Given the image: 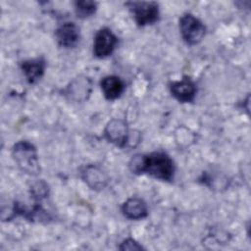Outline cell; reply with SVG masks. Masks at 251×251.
Masks as SVG:
<instances>
[{
    "mask_svg": "<svg viewBox=\"0 0 251 251\" xmlns=\"http://www.w3.org/2000/svg\"><path fill=\"white\" fill-rule=\"evenodd\" d=\"M128 169L134 175L147 174L164 181H172L175 174L174 161L163 151L135 154L128 162Z\"/></svg>",
    "mask_w": 251,
    "mask_h": 251,
    "instance_id": "6da1fadb",
    "label": "cell"
},
{
    "mask_svg": "<svg viewBox=\"0 0 251 251\" xmlns=\"http://www.w3.org/2000/svg\"><path fill=\"white\" fill-rule=\"evenodd\" d=\"M100 87L107 100H115L123 94L125 90V83L121 77L112 75H106L101 79Z\"/></svg>",
    "mask_w": 251,
    "mask_h": 251,
    "instance_id": "4fadbf2b",
    "label": "cell"
},
{
    "mask_svg": "<svg viewBox=\"0 0 251 251\" xmlns=\"http://www.w3.org/2000/svg\"><path fill=\"white\" fill-rule=\"evenodd\" d=\"M129 130L126 121L122 119H112L105 126L104 135L106 139L114 145L120 148H126Z\"/></svg>",
    "mask_w": 251,
    "mask_h": 251,
    "instance_id": "8992f818",
    "label": "cell"
},
{
    "mask_svg": "<svg viewBox=\"0 0 251 251\" xmlns=\"http://www.w3.org/2000/svg\"><path fill=\"white\" fill-rule=\"evenodd\" d=\"M92 91V81L85 75L73 79L65 89V95L72 101L83 102L88 99Z\"/></svg>",
    "mask_w": 251,
    "mask_h": 251,
    "instance_id": "52a82bcc",
    "label": "cell"
},
{
    "mask_svg": "<svg viewBox=\"0 0 251 251\" xmlns=\"http://www.w3.org/2000/svg\"><path fill=\"white\" fill-rule=\"evenodd\" d=\"M171 94L181 103L193 102L196 96V85L189 76H183L180 80L169 83Z\"/></svg>",
    "mask_w": 251,
    "mask_h": 251,
    "instance_id": "ba28073f",
    "label": "cell"
},
{
    "mask_svg": "<svg viewBox=\"0 0 251 251\" xmlns=\"http://www.w3.org/2000/svg\"><path fill=\"white\" fill-rule=\"evenodd\" d=\"M118 43L117 36L108 27L100 28L95 36L93 42V54L99 59H104L110 56Z\"/></svg>",
    "mask_w": 251,
    "mask_h": 251,
    "instance_id": "5b68a950",
    "label": "cell"
},
{
    "mask_svg": "<svg viewBox=\"0 0 251 251\" xmlns=\"http://www.w3.org/2000/svg\"><path fill=\"white\" fill-rule=\"evenodd\" d=\"M119 249L125 251V250H142V249H144V248L142 247V245H140V244H139L137 241H135L134 239H132V238H126V239H125V240L121 243V245L119 246Z\"/></svg>",
    "mask_w": 251,
    "mask_h": 251,
    "instance_id": "2e32d148",
    "label": "cell"
},
{
    "mask_svg": "<svg viewBox=\"0 0 251 251\" xmlns=\"http://www.w3.org/2000/svg\"><path fill=\"white\" fill-rule=\"evenodd\" d=\"M75 13L78 19H86L95 14L97 10V3L91 0L75 1Z\"/></svg>",
    "mask_w": 251,
    "mask_h": 251,
    "instance_id": "5bb4252c",
    "label": "cell"
},
{
    "mask_svg": "<svg viewBox=\"0 0 251 251\" xmlns=\"http://www.w3.org/2000/svg\"><path fill=\"white\" fill-rule=\"evenodd\" d=\"M81 178L93 190L104 189L109 181L106 173L97 165H87L81 170Z\"/></svg>",
    "mask_w": 251,
    "mask_h": 251,
    "instance_id": "9c48e42d",
    "label": "cell"
},
{
    "mask_svg": "<svg viewBox=\"0 0 251 251\" xmlns=\"http://www.w3.org/2000/svg\"><path fill=\"white\" fill-rule=\"evenodd\" d=\"M29 192H30V195H31L32 199H34V201L40 202L44 198L48 197V195H49V186L42 179L36 180L30 185Z\"/></svg>",
    "mask_w": 251,
    "mask_h": 251,
    "instance_id": "9a60e30c",
    "label": "cell"
},
{
    "mask_svg": "<svg viewBox=\"0 0 251 251\" xmlns=\"http://www.w3.org/2000/svg\"><path fill=\"white\" fill-rule=\"evenodd\" d=\"M179 31L183 41L192 46L202 41L206 33V27L194 15L185 13L179 19Z\"/></svg>",
    "mask_w": 251,
    "mask_h": 251,
    "instance_id": "3957f363",
    "label": "cell"
},
{
    "mask_svg": "<svg viewBox=\"0 0 251 251\" xmlns=\"http://www.w3.org/2000/svg\"><path fill=\"white\" fill-rule=\"evenodd\" d=\"M122 213L128 220H141L147 217L148 209L146 203L138 197L128 198L122 205Z\"/></svg>",
    "mask_w": 251,
    "mask_h": 251,
    "instance_id": "7c38bea8",
    "label": "cell"
},
{
    "mask_svg": "<svg viewBox=\"0 0 251 251\" xmlns=\"http://www.w3.org/2000/svg\"><path fill=\"white\" fill-rule=\"evenodd\" d=\"M126 5L138 26L153 25L159 19V6L156 2L131 1L126 2Z\"/></svg>",
    "mask_w": 251,
    "mask_h": 251,
    "instance_id": "277c9868",
    "label": "cell"
},
{
    "mask_svg": "<svg viewBox=\"0 0 251 251\" xmlns=\"http://www.w3.org/2000/svg\"><path fill=\"white\" fill-rule=\"evenodd\" d=\"M12 156L19 169L30 176H37L41 172L36 147L26 140L17 142L12 148Z\"/></svg>",
    "mask_w": 251,
    "mask_h": 251,
    "instance_id": "7a4b0ae2",
    "label": "cell"
},
{
    "mask_svg": "<svg viewBox=\"0 0 251 251\" xmlns=\"http://www.w3.org/2000/svg\"><path fill=\"white\" fill-rule=\"evenodd\" d=\"M55 37L59 46L64 48L75 47L79 40V28L73 22L63 23L57 27Z\"/></svg>",
    "mask_w": 251,
    "mask_h": 251,
    "instance_id": "30bf717a",
    "label": "cell"
},
{
    "mask_svg": "<svg viewBox=\"0 0 251 251\" xmlns=\"http://www.w3.org/2000/svg\"><path fill=\"white\" fill-rule=\"evenodd\" d=\"M45 60L43 58H35L25 60L20 64V67L28 81V83H35L44 75L45 71Z\"/></svg>",
    "mask_w": 251,
    "mask_h": 251,
    "instance_id": "8fae6325",
    "label": "cell"
}]
</instances>
